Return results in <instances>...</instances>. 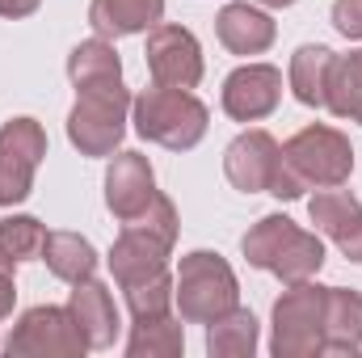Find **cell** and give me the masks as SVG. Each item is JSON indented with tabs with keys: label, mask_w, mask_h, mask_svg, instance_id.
<instances>
[{
	"label": "cell",
	"mask_w": 362,
	"mask_h": 358,
	"mask_svg": "<svg viewBox=\"0 0 362 358\" xmlns=\"http://www.w3.org/2000/svg\"><path fill=\"white\" fill-rule=\"evenodd\" d=\"M68 312L76 321V329L85 333L89 350H110L122 333V316H118V304L110 295L105 282L85 278V282H72V295H68Z\"/></svg>",
	"instance_id": "cell-15"
},
{
	"label": "cell",
	"mask_w": 362,
	"mask_h": 358,
	"mask_svg": "<svg viewBox=\"0 0 362 358\" xmlns=\"http://www.w3.org/2000/svg\"><path fill=\"white\" fill-rule=\"evenodd\" d=\"M42 245H47L42 219H34V215H8V219H0V249H4L17 266L42 258Z\"/></svg>",
	"instance_id": "cell-26"
},
{
	"label": "cell",
	"mask_w": 362,
	"mask_h": 358,
	"mask_svg": "<svg viewBox=\"0 0 362 358\" xmlns=\"http://www.w3.org/2000/svg\"><path fill=\"white\" fill-rule=\"evenodd\" d=\"M282 161L303 178L308 190H325V185H346L354 173V148L337 127L312 122L303 131H295L282 144Z\"/></svg>",
	"instance_id": "cell-6"
},
{
	"label": "cell",
	"mask_w": 362,
	"mask_h": 358,
	"mask_svg": "<svg viewBox=\"0 0 362 358\" xmlns=\"http://www.w3.org/2000/svg\"><path fill=\"white\" fill-rule=\"evenodd\" d=\"M38 4H42V0H0V17H8V21H21V17L38 13Z\"/></svg>",
	"instance_id": "cell-29"
},
{
	"label": "cell",
	"mask_w": 362,
	"mask_h": 358,
	"mask_svg": "<svg viewBox=\"0 0 362 358\" xmlns=\"http://www.w3.org/2000/svg\"><path fill=\"white\" fill-rule=\"evenodd\" d=\"M257 4H266V8H291L295 0H257Z\"/></svg>",
	"instance_id": "cell-30"
},
{
	"label": "cell",
	"mask_w": 362,
	"mask_h": 358,
	"mask_svg": "<svg viewBox=\"0 0 362 358\" xmlns=\"http://www.w3.org/2000/svg\"><path fill=\"white\" fill-rule=\"evenodd\" d=\"M325 110L337 114V118H350V122H358L362 127V51L337 55L333 76H329Z\"/></svg>",
	"instance_id": "cell-24"
},
{
	"label": "cell",
	"mask_w": 362,
	"mask_h": 358,
	"mask_svg": "<svg viewBox=\"0 0 362 358\" xmlns=\"http://www.w3.org/2000/svg\"><path fill=\"white\" fill-rule=\"evenodd\" d=\"M42 262H47V270L59 282H85L97 270V249H93L89 236H81V232H47Z\"/></svg>",
	"instance_id": "cell-20"
},
{
	"label": "cell",
	"mask_w": 362,
	"mask_h": 358,
	"mask_svg": "<svg viewBox=\"0 0 362 358\" xmlns=\"http://www.w3.org/2000/svg\"><path fill=\"white\" fill-rule=\"evenodd\" d=\"M325 312H329V287L291 282L270 312V354L274 358H316L325 354Z\"/></svg>",
	"instance_id": "cell-5"
},
{
	"label": "cell",
	"mask_w": 362,
	"mask_h": 358,
	"mask_svg": "<svg viewBox=\"0 0 362 358\" xmlns=\"http://www.w3.org/2000/svg\"><path fill=\"white\" fill-rule=\"evenodd\" d=\"M215 34L219 42L232 51V55H262L270 51L274 38H278V25L266 8L249 4V0H236V4H223L219 17H215Z\"/></svg>",
	"instance_id": "cell-16"
},
{
	"label": "cell",
	"mask_w": 362,
	"mask_h": 358,
	"mask_svg": "<svg viewBox=\"0 0 362 358\" xmlns=\"http://www.w3.org/2000/svg\"><path fill=\"white\" fill-rule=\"evenodd\" d=\"M148 72H152V85H165V89H198L202 81V47L198 38L185 30V25H173V21H160L148 30Z\"/></svg>",
	"instance_id": "cell-9"
},
{
	"label": "cell",
	"mask_w": 362,
	"mask_h": 358,
	"mask_svg": "<svg viewBox=\"0 0 362 358\" xmlns=\"http://www.w3.org/2000/svg\"><path fill=\"white\" fill-rule=\"evenodd\" d=\"M156 173L144 152H114L105 165V207L118 224H131L156 198Z\"/></svg>",
	"instance_id": "cell-12"
},
{
	"label": "cell",
	"mask_w": 362,
	"mask_h": 358,
	"mask_svg": "<svg viewBox=\"0 0 362 358\" xmlns=\"http://www.w3.org/2000/svg\"><path fill=\"white\" fill-rule=\"evenodd\" d=\"M173 241H165L160 232L144 228V224H122L118 241L110 245V274L118 287H135L144 278H156L169 270Z\"/></svg>",
	"instance_id": "cell-11"
},
{
	"label": "cell",
	"mask_w": 362,
	"mask_h": 358,
	"mask_svg": "<svg viewBox=\"0 0 362 358\" xmlns=\"http://www.w3.org/2000/svg\"><path fill=\"white\" fill-rule=\"evenodd\" d=\"M185 350L181 316H156V321H131L127 354L131 358H177Z\"/></svg>",
	"instance_id": "cell-23"
},
{
	"label": "cell",
	"mask_w": 362,
	"mask_h": 358,
	"mask_svg": "<svg viewBox=\"0 0 362 358\" xmlns=\"http://www.w3.org/2000/svg\"><path fill=\"white\" fill-rule=\"evenodd\" d=\"M131 122L148 144H160L169 152H189L202 144L211 114L189 89L152 85L139 97H131Z\"/></svg>",
	"instance_id": "cell-2"
},
{
	"label": "cell",
	"mask_w": 362,
	"mask_h": 358,
	"mask_svg": "<svg viewBox=\"0 0 362 358\" xmlns=\"http://www.w3.org/2000/svg\"><path fill=\"white\" fill-rule=\"evenodd\" d=\"M42 156H47V131L38 118L21 114L0 127V207H17L30 198Z\"/></svg>",
	"instance_id": "cell-8"
},
{
	"label": "cell",
	"mask_w": 362,
	"mask_h": 358,
	"mask_svg": "<svg viewBox=\"0 0 362 358\" xmlns=\"http://www.w3.org/2000/svg\"><path fill=\"white\" fill-rule=\"evenodd\" d=\"M257 350V316L240 304L206 325V354L211 358H253Z\"/></svg>",
	"instance_id": "cell-21"
},
{
	"label": "cell",
	"mask_w": 362,
	"mask_h": 358,
	"mask_svg": "<svg viewBox=\"0 0 362 358\" xmlns=\"http://www.w3.org/2000/svg\"><path fill=\"white\" fill-rule=\"evenodd\" d=\"M333 30L350 42L362 38V0H333Z\"/></svg>",
	"instance_id": "cell-27"
},
{
	"label": "cell",
	"mask_w": 362,
	"mask_h": 358,
	"mask_svg": "<svg viewBox=\"0 0 362 358\" xmlns=\"http://www.w3.org/2000/svg\"><path fill=\"white\" fill-rule=\"evenodd\" d=\"M278 156H282V144L270 131H262V127L240 131L223 148V178L232 181V190H240V194H266L274 169H278Z\"/></svg>",
	"instance_id": "cell-13"
},
{
	"label": "cell",
	"mask_w": 362,
	"mask_h": 358,
	"mask_svg": "<svg viewBox=\"0 0 362 358\" xmlns=\"http://www.w3.org/2000/svg\"><path fill=\"white\" fill-rule=\"evenodd\" d=\"M127 114H131V93L122 81H101L81 85L76 105L68 110V139L81 156H114L122 135H127Z\"/></svg>",
	"instance_id": "cell-3"
},
{
	"label": "cell",
	"mask_w": 362,
	"mask_h": 358,
	"mask_svg": "<svg viewBox=\"0 0 362 358\" xmlns=\"http://www.w3.org/2000/svg\"><path fill=\"white\" fill-rule=\"evenodd\" d=\"M240 253L253 270H266L278 282H308L325 266V241L320 232H303L291 215L274 211L262 215L245 236H240Z\"/></svg>",
	"instance_id": "cell-1"
},
{
	"label": "cell",
	"mask_w": 362,
	"mask_h": 358,
	"mask_svg": "<svg viewBox=\"0 0 362 358\" xmlns=\"http://www.w3.org/2000/svg\"><path fill=\"white\" fill-rule=\"evenodd\" d=\"M358 350H362V291L329 287L325 354H358Z\"/></svg>",
	"instance_id": "cell-19"
},
{
	"label": "cell",
	"mask_w": 362,
	"mask_h": 358,
	"mask_svg": "<svg viewBox=\"0 0 362 358\" xmlns=\"http://www.w3.org/2000/svg\"><path fill=\"white\" fill-rule=\"evenodd\" d=\"M333 64H337V51H329V47H320V42H303V47L291 55L286 85H291V93H295L299 105H308V110H325Z\"/></svg>",
	"instance_id": "cell-18"
},
{
	"label": "cell",
	"mask_w": 362,
	"mask_h": 358,
	"mask_svg": "<svg viewBox=\"0 0 362 358\" xmlns=\"http://www.w3.org/2000/svg\"><path fill=\"white\" fill-rule=\"evenodd\" d=\"M160 17H165V0H89L93 34H101L110 42L148 34L152 25H160Z\"/></svg>",
	"instance_id": "cell-17"
},
{
	"label": "cell",
	"mask_w": 362,
	"mask_h": 358,
	"mask_svg": "<svg viewBox=\"0 0 362 358\" xmlns=\"http://www.w3.org/2000/svg\"><path fill=\"white\" fill-rule=\"evenodd\" d=\"M68 81L76 89L81 85H101V81H122V59H118L114 42L101 38V34L76 42L72 55H68Z\"/></svg>",
	"instance_id": "cell-22"
},
{
	"label": "cell",
	"mask_w": 362,
	"mask_h": 358,
	"mask_svg": "<svg viewBox=\"0 0 362 358\" xmlns=\"http://www.w3.org/2000/svg\"><path fill=\"white\" fill-rule=\"evenodd\" d=\"M85 350H89V342L76 329L68 304L64 308L38 304V308L21 312L13 333H8V342H4L8 358H81Z\"/></svg>",
	"instance_id": "cell-7"
},
{
	"label": "cell",
	"mask_w": 362,
	"mask_h": 358,
	"mask_svg": "<svg viewBox=\"0 0 362 358\" xmlns=\"http://www.w3.org/2000/svg\"><path fill=\"white\" fill-rule=\"evenodd\" d=\"M282 101V72L274 64H240L219 93V105L232 122H262Z\"/></svg>",
	"instance_id": "cell-10"
},
{
	"label": "cell",
	"mask_w": 362,
	"mask_h": 358,
	"mask_svg": "<svg viewBox=\"0 0 362 358\" xmlns=\"http://www.w3.org/2000/svg\"><path fill=\"white\" fill-rule=\"evenodd\" d=\"M173 295H177V316L185 325H211L240 304V282L219 253L194 249L181 258L173 274Z\"/></svg>",
	"instance_id": "cell-4"
},
{
	"label": "cell",
	"mask_w": 362,
	"mask_h": 358,
	"mask_svg": "<svg viewBox=\"0 0 362 358\" xmlns=\"http://www.w3.org/2000/svg\"><path fill=\"white\" fill-rule=\"evenodd\" d=\"M308 215H312V224H316L320 236H329L354 266H362V202L350 190L325 185L308 202Z\"/></svg>",
	"instance_id": "cell-14"
},
{
	"label": "cell",
	"mask_w": 362,
	"mask_h": 358,
	"mask_svg": "<svg viewBox=\"0 0 362 358\" xmlns=\"http://www.w3.org/2000/svg\"><path fill=\"white\" fill-rule=\"evenodd\" d=\"M127 291V312L131 321H156V316H173L177 308V295H173V274H156V278H144L135 287H122Z\"/></svg>",
	"instance_id": "cell-25"
},
{
	"label": "cell",
	"mask_w": 362,
	"mask_h": 358,
	"mask_svg": "<svg viewBox=\"0 0 362 358\" xmlns=\"http://www.w3.org/2000/svg\"><path fill=\"white\" fill-rule=\"evenodd\" d=\"M13 304H17L13 270H0V321H8V316H13Z\"/></svg>",
	"instance_id": "cell-28"
}]
</instances>
